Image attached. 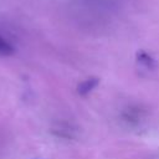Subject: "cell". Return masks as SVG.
Here are the masks:
<instances>
[{
	"instance_id": "1",
	"label": "cell",
	"mask_w": 159,
	"mask_h": 159,
	"mask_svg": "<svg viewBox=\"0 0 159 159\" xmlns=\"http://www.w3.org/2000/svg\"><path fill=\"white\" fill-rule=\"evenodd\" d=\"M135 58H137V63L147 70V71H150V70H154L157 67V62L152 57V55H149L148 52H145L144 50H139L135 55Z\"/></svg>"
},
{
	"instance_id": "2",
	"label": "cell",
	"mask_w": 159,
	"mask_h": 159,
	"mask_svg": "<svg viewBox=\"0 0 159 159\" xmlns=\"http://www.w3.org/2000/svg\"><path fill=\"white\" fill-rule=\"evenodd\" d=\"M99 83V80L97 77H89V78H86L83 80L78 86H77V92L78 94L81 96H86L88 94L89 92H92Z\"/></svg>"
},
{
	"instance_id": "3",
	"label": "cell",
	"mask_w": 159,
	"mask_h": 159,
	"mask_svg": "<svg viewBox=\"0 0 159 159\" xmlns=\"http://www.w3.org/2000/svg\"><path fill=\"white\" fill-rule=\"evenodd\" d=\"M123 120H125L129 125H137L142 120V111L139 108H128L123 114Z\"/></svg>"
}]
</instances>
